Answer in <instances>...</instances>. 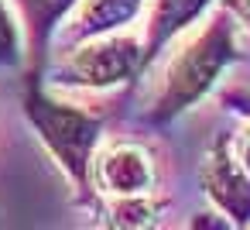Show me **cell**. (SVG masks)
I'll return each mask as SVG.
<instances>
[{"label": "cell", "mask_w": 250, "mask_h": 230, "mask_svg": "<svg viewBox=\"0 0 250 230\" xmlns=\"http://www.w3.org/2000/svg\"><path fill=\"white\" fill-rule=\"evenodd\" d=\"M243 59H247V62H250V55H243Z\"/></svg>", "instance_id": "12"}, {"label": "cell", "mask_w": 250, "mask_h": 230, "mask_svg": "<svg viewBox=\"0 0 250 230\" xmlns=\"http://www.w3.org/2000/svg\"><path fill=\"white\" fill-rule=\"evenodd\" d=\"M219 107H223L226 114H236V117H250V86L236 83V86L223 90V93H219Z\"/></svg>", "instance_id": "10"}, {"label": "cell", "mask_w": 250, "mask_h": 230, "mask_svg": "<svg viewBox=\"0 0 250 230\" xmlns=\"http://www.w3.org/2000/svg\"><path fill=\"white\" fill-rule=\"evenodd\" d=\"M144 72V42L137 31H110L86 38L65 52L48 69V83L62 90L106 93L117 86H134Z\"/></svg>", "instance_id": "3"}, {"label": "cell", "mask_w": 250, "mask_h": 230, "mask_svg": "<svg viewBox=\"0 0 250 230\" xmlns=\"http://www.w3.org/2000/svg\"><path fill=\"white\" fill-rule=\"evenodd\" d=\"M216 7H223L236 21V28L250 35V0H216Z\"/></svg>", "instance_id": "11"}, {"label": "cell", "mask_w": 250, "mask_h": 230, "mask_svg": "<svg viewBox=\"0 0 250 230\" xmlns=\"http://www.w3.org/2000/svg\"><path fill=\"white\" fill-rule=\"evenodd\" d=\"M21 107H24L31 127L38 131V138L45 141V148L52 151V158L59 161V168L72 179V185L79 192H89V161L103 138L106 117L100 110H86L79 103L55 100L52 93H45L38 72H28Z\"/></svg>", "instance_id": "2"}, {"label": "cell", "mask_w": 250, "mask_h": 230, "mask_svg": "<svg viewBox=\"0 0 250 230\" xmlns=\"http://www.w3.org/2000/svg\"><path fill=\"white\" fill-rule=\"evenodd\" d=\"M158 185H161L158 155L144 141L113 138L103 148L96 144L89 161V189H96L103 199L151 196V192H161Z\"/></svg>", "instance_id": "4"}, {"label": "cell", "mask_w": 250, "mask_h": 230, "mask_svg": "<svg viewBox=\"0 0 250 230\" xmlns=\"http://www.w3.org/2000/svg\"><path fill=\"white\" fill-rule=\"evenodd\" d=\"M144 4L147 0H79L65 14L69 21H62V28H55L52 42H55L59 52H65V48H72L86 38L124 31L144 14Z\"/></svg>", "instance_id": "6"}, {"label": "cell", "mask_w": 250, "mask_h": 230, "mask_svg": "<svg viewBox=\"0 0 250 230\" xmlns=\"http://www.w3.org/2000/svg\"><path fill=\"white\" fill-rule=\"evenodd\" d=\"M18 66H21V35L7 4L0 0V69H18Z\"/></svg>", "instance_id": "9"}, {"label": "cell", "mask_w": 250, "mask_h": 230, "mask_svg": "<svg viewBox=\"0 0 250 230\" xmlns=\"http://www.w3.org/2000/svg\"><path fill=\"white\" fill-rule=\"evenodd\" d=\"M216 0H147V21H144V69L161 55L168 42H175L185 28H192L195 18H202ZM144 76V72H141Z\"/></svg>", "instance_id": "7"}, {"label": "cell", "mask_w": 250, "mask_h": 230, "mask_svg": "<svg viewBox=\"0 0 250 230\" xmlns=\"http://www.w3.org/2000/svg\"><path fill=\"white\" fill-rule=\"evenodd\" d=\"M195 179L206 199L226 216L229 227H250V172L233 155L226 131H219L209 141Z\"/></svg>", "instance_id": "5"}, {"label": "cell", "mask_w": 250, "mask_h": 230, "mask_svg": "<svg viewBox=\"0 0 250 230\" xmlns=\"http://www.w3.org/2000/svg\"><path fill=\"white\" fill-rule=\"evenodd\" d=\"M236 62H243L240 28L223 7H216L202 28H185L151 62L161 66V72L141 100L137 120L144 127H168L171 120L185 117L195 103H202L219 86V76Z\"/></svg>", "instance_id": "1"}, {"label": "cell", "mask_w": 250, "mask_h": 230, "mask_svg": "<svg viewBox=\"0 0 250 230\" xmlns=\"http://www.w3.org/2000/svg\"><path fill=\"white\" fill-rule=\"evenodd\" d=\"M18 11H21V21H24V31H28V55H31V66L35 72L45 69L48 62V48H52V35L55 28L65 21V14L79 4V0H14Z\"/></svg>", "instance_id": "8"}]
</instances>
